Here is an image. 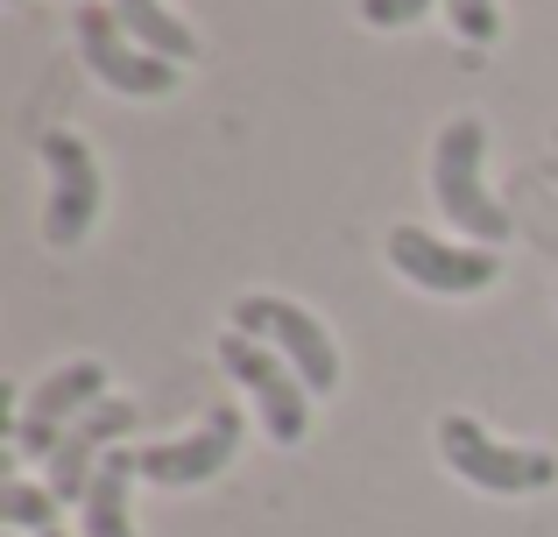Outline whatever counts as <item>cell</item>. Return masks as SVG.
I'll return each instance as SVG.
<instances>
[{
    "label": "cell",
    "instance_id": "1",
    "mask_svg": "<svg viewBox=\"0 0 558 537\" xmlns=\"http://www.w3.org/2000/svg\"><path fill=\"white\" fill-rule=\"evenodd\" d=\"M481 142H488V127H481L474 113H460V121L438 127L432 198H438V212H446L460 234H474V248H495V241H509V212L495 206L488 184H481Z\"/></svg>",
    "mask_w": 558,
    "mask_h": 537
},
{
    "label": "cell",
    "instance_id": "2",
    "mask_svg": "<svg viewBox=\"0 0 558 537\" xmlns=\"http://www.w3.org/2000/svg\"><path fill=\"white\" fill-rule=\"evenodd\" d=\"M438 453H446V467L460 481L488 488V496H537V488L558 481V453H545V446H495L474 417H446Z\"/></svg>",
    "mask_w": 558,
    "mask_h": 537
},
{
    "label": "cell",
    "instance_id": "3",
    "mask_svg": "<svg viewBox=\"0 0 558 537\" xmlns=\"http://www.w3.org/2000/svg\"><path fill=\"white\" fill-rule=\"evenodd\" d=\"M219 368H227L233 382L262 403V425H269L276 446H298L304 439V425H312V389H304V375L290 368L276 346L247 340V332H219Z\"/></svg>",
    "mask_w": 558,
    "mask_h": 537
},
{
    "label": "cell",
    "instance_id": "4",
    "mask_svg": "<svg viewBox=\"0 0 558 537\" xmlns=\"http://www.w3.org/2000/svg\"><path fill=\"white\" fill-rule=\"evenodd\" d=\"M233 332L276 346V354L304 375V389H312V396H332V389H340V354H332L326 326H318L304 304H283V297H269V290H255V297L233 304Z\"/></svg>",
    "mask_w": 558,
    "mask_h": 537
},
{
    "label": "cell",
    "instance_id": "5",
    "mask_svg": "<svg viewBox=\"0 0 558 537\" xmlns=\"http://www.w3.org/2000/svg\"><path fill=\"white\" fill-rule=\"evenodd\" d=\"M78 57L93 64L99 85H113V93H128V99L178 93V64L156 57V50H142V42L121 28L113 0H85V8H78Z\"/></svg>",
    "mask_w": 558,
    "mask_h": 537
},
{
    "label": "cell",
    "instance_id": "6",
    "mask_svg": "<svg viewBox=\"0 0 558 537\" xmlns=\"http://www.w3.org/2000/svg\"><path fill=\"white\" fill-rule=\"evenodd\" d=\"M93 403H107V368H99V361H64L57 375H43V382L22 396V417H14L22 460H50L57 439H64Z\"/></svg>",
    "mask_w": 558,
    "mask_h": 537
},
{
    "label": "cell",
    "instance_id": "7",
    "mask_svg": "<svg viewBox=\"0 0 558 537\" xmlns=\"http://www.w3.org/2000/svg\"><path fill=\"white\" fill-rule=\"evenodd\" d=\"M233 453H241V403H213V411L198 417V431L163 439V446H142V481L198 488V481H213V474H227Z\"/></svg>",
    "mask_w": 558,
    "mask_h": 537
},
{
    "label": "cell",
    "instance_id": "8",
    "mask_svg": "<svg viewBox=\"0 0 558 537\" xmlns=\"http://www.w3.org/2000/svg\"><path fill=\"white\" fill-rule=\"evenodd\" d=\"M43 163H50V206H43V241L50 248H71L85 241V227L99 220V163L78 135L50 127L43 135Z\"/></svg>",
    "mask_w": 558,
    "mask_h": 537
},
{
    "label": "cell",
    "instance_id": "9",
    "mask_svg": "<svg viewBox=\"0 0 558 537\" xmlns=\"http://www.w3.org/2000/svg\"><path fill=\"white\" fill-rule=\"evenodd\" d=\"M389 263L417 290H438V297H474V290H488L495 276H502L495 248H460V241H438V234H424V227H396Z\"/></svg>",
    "mask_w": 558,
    "mask_h": 537
},
{
    "label": "cell",
    "instance_id": "10",
    "mask_svg": "<svg viewBox=\"0 0 558 537\" xmlns=\"http://www.w3.org/2000/svg\"><path fill=\"white\" fill-rule=\"evenodd\" d=\"M142 417V403H121V396H107V403H93V411L78 417V425L57 439V453H50V496L57 502H85V488H93V474H99V460L121 446V431Z\"/></svg>",
    "mask_w": 558,
    "mask_h": 537
},
{
    "label": "cell",
    "instance_id": "11",
    "mask_svg": "<svg viewBox=\"0 0 558 537\" xmlns=\"http://www.w3.org/2000/svg\"><path fill=\"white\" fill-rule=\"evenodd\" d=\"M142 481V453H128V446H113L107 460H99L93 488H85V537H135V524H128V488Z\"/></svg>",
    "mask_w": 558,
    "mask_h": 537
},
{
    "label": "cell",
    "instance_id": "12",
    "mask_svg": "<svg viewBox=\"0 0 558 537\" xmlns=\"http://www.w3.org/2000/svg\"><path fill=\"white\" fill-rule=\"evenodd\" d=\"M113 14H121V28L142 42V50L170 57V64H191V57H198V36H191L163 0H113Z\"/></svg>",
    "mask_w": 558,
    "mask_h": 537
},
{
    "label": "cell",
    "instance_id": "13",
    "mask_svg": "<svg viewBox=\"0 0 558 537\" xmlns=\"http://www.w3.org/2000/svg\"><path fill=\"white\" fill-rule=\"evenodd\" d=\"M57 510H64V502L50 496V488H36V481H22V474H14L8 481V496H0V516H8V530H57Z\"/></svg>",
    "mask_w": 558,
    "mask_h": 537
},
{
    "label": "cell",
    "instance_id": "14",
    "mask_svg": "<svg viewBox=\"0 0 558 537\" xmlns=\"http://www.w3.org/2000/svg\"><path fill=\"white\" fill-rule=\"evenodd\" d=\"M446 22L460 42H495V28H502V14H495V0H446Z\"/></svg>",
    "mask_w": 558,
    "mask_h": 537
},
{
    "label": "cell",
    "instance_id": "15",
    "mask_svg": "<svg viewBox=\"0 0 558 537\" xmlns=\"http://www.w3.org/2000/svg\"><path fill=\"white\" fill-rule=\"evenodd\" d=\"M432 8V0H361V14H368L375 28H403V22H417V14ZM446 8V0H438Z\"/></svg>",
    "mask_w": 558,
    "mask_h": 537
},
{
    "label": "cell",
    "instance_id": "16",
    "mask_svg": "<svg viewBox=\"0 0 558 537\" xmlns=\"http://www.w3.org/2000/svg\"><path fill=\"white\" fill-rule=\"evenodd\" d=\"M43 537H64V530H43Z\"/></svg>",
    "mask_w": 558,
    "mask_h": 537
},
{
    "label": "cell",
    "instance_id": "17",
    "mask_svg": "<svg viewBox=\"0 0 558 537\" xmlns=\"http://www.w3.org/2000/svg\"><path fill=\"white\" fill-rule=\"evenodd\" d=\"M8 8H22V0H8Z\"/></svg>",
    "mask_w": 558,
    "mask_h": 537
}]
</instances>
